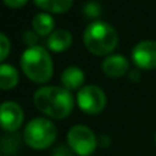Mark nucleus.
<instances>
[{
	"label": "nucleus",
	"mask_w": 156,
	"mask_h": 156,
	"mask_svg": "<svg viewBox=\"0 0 156 156\" xmlns=\"http://www.w3.org/2000/svg\"><path fill=\"white\" fill-rule=\"evenodd\" d=\"M33 101L41 112L55 119L66 118L74 108L71 92L60 86H43L37 89Z\"/></svg>",
	"instance_id": "nucleus-1"
},
{
	"label": "nucleus",
	"mask_w": 156,
	"mask_h": 156,
	"mask_svg": "<svg viewBox=\"0 0 156 156\" xmlns=\"http://www.w3.org/2000/svg\"><path fill=\"white\" fill-rule=\"evenodd\" d=\"M83 44L93 55H108L118 45V33L107 22L93 21L85 27Z\"/></svg>",
	"instance_id": "nucleus-2"
},
{
	"label": "nucleus",
	"mask_w": 156,
	"mask_h": 156,
	"mask_svg": "<svg viewBox=\"0 0 156 156\" xmlns=\"http://www.w3.org/2000/svg\"><path fill=\"white\" fill-rule=\"evenodd\" d=\"M21 66L27 78L37 83H44L51 80L54 73L51 55L43 47H29L21 56Z\"/></svg>",
	"instance_id": "nucleus-3"
},
{
	"label": "nucleus",
	"mask_w": 156,
	"mask_h": 156,
	"mask_svg": "<svg viewBox=\"0 0 156 156\" xmlns=\"http://www.w3.org/2000/svg\"><path fill=\"white\" fill-rule=\"evenodd\" d=\"M56 127L47 118H34L23 130V140L33 149H45L56 138Z\"/></svg>",
	"instance_id": "nucleus-4"
},
{
	"label": "nucleus",
	"mask_w": 156,
	"mask_h": 156,
	"mask_svg": "<svg viewBox=\"0 0 156 156\" xmlns=\"http://www.w3.org/2000/svg\"><path fill=\"white\" fill-rule=\"evenodd\" d=\"M67 143L70 149L80 156H89L97 147V138L89 127L76 125L67 133Z\"/></svg>",
	"instance_id": "nucleus-5"
},
{
	"label": "nucleus",
	"mask_w": 156,
	"mask_h": 156,
	"mask_svg": "<svg viewBox=\"0 0 156 156\" xmlns=\"http://www.w3.org/2000/svg\"><path fill=\"white\" fill-rule=\"evenodd\" d=\"M77 103L86 114H99L104 110L107 99L101 88L96 85H85L78 90Z\"/></svg>",
	"instance_id": "nucleus-6"
},
{
	"label": "nucleus",
	"mask_w": 156,
	"mask_h": 156,
	"mask_svg": "<svg viewBox=\"0 0 156 156\" xmlns=\"http://www.w3.org/2000/svg\"><path fill=\"white\" fill-rule=\"evenodd\" d=\"M132 58L136 66L144 70L156 67V41L144 40L133 48Z\"/></svg>",
	"instance_id": "nucleus-7"
},
{
	"label": "nucleus",
	"mask_w": 156,
	"mask_h": 156,
	"mask_svg": "<svg viewBox=\"0 0 156 156\" xmlns=\"http://www.w3.org/2000/svg\"><path fill=\"white\" fill-rule=\"evenodd\" d=\"M2 127L5 132H15L23 121V111L15 101H4L0 108Z\"/></svg>",
	"instance_id": "nucleus-8"
},
{
	"label": "nucleus",
	"mask_w": 156,
	"mask_h": 156,
	"mask_svg": "<svg viewBox=\"0 0 156 156\" xmlns=\"http://www.w3.org/2000/svg\"><path fill=\"white\" fill-rule=\"evenodd\" d=\"M101 69L107 77L118 78L127 73L129 70V60L122 55H110L104 59Z\"/></svg>",
	"instance_id": "nucleus-9"
},
{
	"label": "nucleus",
	"mask_w": 156,
	"mask_h": 156,
	"mask_svg": "<svg viewBox=\"0 0 156 156\" xmlns=\"http://www.w3.org/2000/svg\"><path fill=\"white\" fill-rule=\"evenodd\" d=\"M71 41H73V36L69 30L58 29L49 34L47 40V47L54 52H62L71 45Z\"/></svg>",
	"instance_id": "nucleus-10"
},
{
	"label": "nucleus",
	"mask_w": 156,
	"mask_h": 156,
	"mask_svg": "<svg viewBox=\"0 0 156 156\" xmlns=\"http://www.w3.org/2000/svg\"><path fill=\"white\" fill-rule=\"evenodd\" d=\"M60 81L63 83V88H66L67 90H76L78 88H82L85 76L81 69L76 67V66H70L62 73Z\"/></svg>",
	"instance_id": "nucleus-11"
},
{
	"label": "nucleus",
	"mask_w": 156,
	"mask_h": 156,
	"mask_svg": "<svg viewBox=\"0 0 156 156\" xmlns=\"http://www.w3.org/2000/svg\"><path fill=\"white\" fill-rule=\"evenodd\" d=\"M32 25H33L34 32L40 36L51 34V33L54 32V27H55L54 18L47 12H40V14H37V15L33 16Z\"/></svg>",
	"instance_id": "nucleus-12"
},
{
	"label": "nucleus",
	"mask_w": 156,
	"mask_h": 156,
	"mask_svg": "<svg viewBox=\"0 0 156 156\" xmlns=\"http://www.w3.org/2000/svg\"><path fill=\"white\" fill-rule=\"evenodd\" d=\"M19 74L12 66L3 63L0 66V88L7 90V89H12L14 86L18 83Z\"/></svg>",
	"instance_id": "nucleus-13"
},
{
	"label": "nucleus",
	"mask_w": 156,
	"mask_h": 156,
	"mask_svg": "<svg viewBox=\"0 0 156 156\" xmlns=\"http://www.w3.org/2000/svg\"><path fill=\"white\" fill-rule=\"evenodd\" d=\"M34 3L44 11L52 14H62L70 10L73 0H34Z\"/></svg>",
	"instance_id": "nucleus-14"
},
{
	"label": "nucleus",
	"mask_w": 156,
	"mask_h": 156,
	"mask_svg": "<svg viewBox=\"0 0 156 156\" xmlns=\"http://www.w3.org/2000/svg\"><path fill=\"white\" fill-rule=\"evenodd\" d=\"M22 38H23L25 44H27L29 47H36L38 43V36L34 30H26V32H23Z\"/></svg>",
	"instance_id": "nucleus-15"
},
{
	"label": "nucleus",
	"mask_w": 156,
	"mask_h": 156,
	"mask_svg": "<svg viewBox=\"0 0 156 156\" xmlns=\"http://www.w3.org/2000/svg\"><path fill=\"white\" fill-rule=\"evenodd\" d=\"M0 47H2V51H0V59L4 60L5 58H7L8 52H10V41H8L7 36L4 34V33H2L0 34Z\"/></svg>",
	"instance_id": "nucleus-16"
},
{
	"label": "nucleus",
	"mask_w": 156,
	"mask_h": 156,
	"mask_svg": "<svg viewBox=\"0 0 156 156\" xmlns=\"http://www.w3.org/2000/svg\"><path fill=\"white\" fill-rule=\"evenodd\" d=\"M83 12L90 18H96L100 15V5L97 3H88V4H85Z\"/></svg>",
	"instance_id": "nucleus-17"
},
{
	"label": "nucleus",
	"mask_w": 156,
	"mask_h": 156,
	"mask_svg": "<svg viewBox=\"0 0 156 156\" xmlns=\"http://www.w3.org/2000/svg\"><path fill=\"white\" fill-rule=\"evenodd\" d=\"M52 156H73V152H71L67 147L59 145V147H56V148H55Z\"/></svg>",
	"instance_id": "nucleus-18"
},
{
	"label": "nucleus",
	"mask_w": 156,
	"mask_h": 156,
	"mask_svg": "<svg viewBox=\"0 0 156 156\" xmlns=\"http://www.w3.org/2000/svg\"><path fill=\"white\" fill-rule=\"evenodd\" d=\"M26 2L27 0H4L5 5H8L10 8H19L26 4Z\"/></svg>",
	"instance_id": "nucleus-19"
},
{
	"label": "nucleus",
	"mask_w": 156,
	"mask_h": 156,
	"mask_svg": "<svg viewBox=\"0 0 156 156\" xmlns=\"http://www.w3.org/2000/svg\"><path fill=\"white\" fill-rule=\"evenodd\" d=\"M155 140H156V138H155Z\"/></svg>",
	"instance_id": "nucleus-20"
}]
</instances>
